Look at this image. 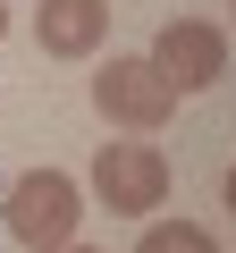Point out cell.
I'll return each mask as SVG.
<instances>
[{"mask_svg": "<svg viewBox=\"0 0 236 253\" xmlns=\"http://www.w3.org/2000/svg\"><path fill=\"white\" fill-rule=\"evenodd\" d=\"M0 211H9V236H17L26 253H59V245L84 228V186H76L68 169H26V177H9Z\"/></svg>", "mask_w": 236, "mask_h": 253, "instance_id": "6da1fadb", "label": "cell"}, {"mask_svg": "<svg viewBox=\"0 0 236 253\" xmlns=\"http://www.w3.org/2000/svg\"><path fill=\"white\" fill-rule=\"evenodd\" d=\"M93 110L110 126H127V135H160L169 110H177V84L152 68V59H101L93 76Z\"/></svg>", "mask_w": 236, "mask_h": 253, "instance_id": "7a4b0ae2", "label": "cell"}, {"mask_svg": "<svg viewBox=\"0 0 236 253\" xmlns=\"http://www.w3.org/2000/svg\"><path fill=\"white\" fill-rule=\"evenodd\" d=\"M93 203L118 219H144L169 203V152L160 144H101L93 152Z\"/></svg>", "mask_w": 236, "mask_h": 253, "instance_id": "3957f363", "label": "cell"}, {"mask_svg": "<svg viewBox=\"0 0 236 253\" xmlns=\"http://www.w3.org/2000/svg\"><path fill=\"white\" fill-rule=\"evenodd\" d=\"M152 68H160V76L177 84V101H186V93H202V84L228 76V34H219L211 17H169L160 42H152Z\"/></svg>", "mask_w": 236, "mask_h": 253, "instance_id": "277c9868", "label": "cell"}, {"mask_svg": "<svg viewBox=\"0 0 236 253\" xmlns=\"http://www.w3.org/2000/svg\"><path fill=\"white\" fill-rule=\"evenodd\" d=\"M34 42L51 59H93L110 42V0H42L34 9Z\"/></svg>", "mask_w": 236, "mask_h": 253, "instance_id": "5b68a950", "label": "cell"}, {"mask_svg": "<svg viewBox=\"0 0 236 253\" xmlns=\"http://www.w3.org/2000/svg\"><path fill=\"white\" fill-rule=\"evenodd\" d=\"M135 253H219V245H211V228H194V219H152Z\"/></svg>", "mask_w": 236, "mask_h": 253, "instance_id": "8992f818", "label": "cell"}, {"mask_svg": "<svg viewBox=\"0 0 236 253\" xmlns=\"http://www.w3.org/2000/svg\"><path fill=\"white\" fill-rule=\"evenodd\" d=\"M59 253H101V245H76V236H68V245H59Z\"/></svg>", "mask_w": 236, "mask_h": 253, "instance_id": "52a82bcc", "label": "cell"}, {"mask_svg": "<svg viewBox=\"0 0 236 253\" xmlns=\"http://www.w3.org/2000/svg\"><path fill=\"white\" fill-rule=\"evenodd\" d=\"M228 211H236V169H228Z\"/></svg>", "mask_w": 236, "mask_h": 253, "instance_id": "ba28073f", "label": "cell"}, {"mask_svg": "<svg viewBox=\"0 0 236 253\" xmlns=\"http://www.w3.org/2000/svg\"><path fill=\"white\" fill-rule=\"evenodd\" d=\"M0 34H9V0H0Z\"/></svg>", "mask_w": 236, "mask_h": 253, "instance_id": "9c48e42d", "label": "cell"}]
</instances>
